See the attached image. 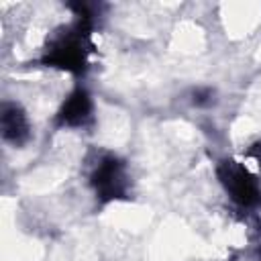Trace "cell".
<instances>
[{
	"instance_id": "cell-1",
	"label": "cell",
	"mask_w": 261,
	"mask_h": 261,
	"mask_svg": "<svg viewBox=\"0 0 261 261\" xmlns=\"http://www.w3.org/2000/svg\"><path fill=\"white\" fill-rule=\"evenodd\" d=\"M92 29L94 22L82 18H75L69 27H61L45 45L39 63L73 75H84L88 69V55L92 51Z\"/></svg>"
},
{
	"instance_id": "cell-2",
	"label": "cell",
	"mask_w": 261,
	"mask_h": 261,
	"mask_svg": "<svg viewBox=\"0 0 261 261\" xmlns=\"http://www.w3.org/2000/svg\"><path fill=\"white\" fill-rule=\"evenodd\" d=\"M88 184L100 204L126 200L130 190V175L126 163L114 153H96L88 173Z\"/></svg>"
},
{
	"instance_id": "cell-3",
	"label": "cell",
	"mask_w": 261,
	"mask_h": 261,
	"mask_svg": "<svg viewBox=\"0 0 261 261\" xmlns=\"http://www.w3.org/2000/svg\"><path fill=\"white\" fill-rule=\"evenodd\" d=\"M216 177L226 196L237 206L257 208L261 204V184L243 163L234 159H222L216 165Z\"/></svg>"
},
{
	"instance_id": "cell-4",
	"label": "cell",
	"mask_w": 261,
	"mask_h": 261,
	"mask_svg": "<svg viewBox=\"0 0 261 261\" xmlns=\"http://www.w3.org/2000/svg\"><path fill=\"white\" fill-rule=\"evenodd\" d=\"M94 120V102L86 88L77 86L63 100L55 112L53 124L57 128H84Z\"/></svg>"
},
{
	"instance_id": "cell-5",
	"label": "cell",
	"mask_w": 261,
	"mask_h": 261,
	"mask_svg": "<svg viewBox=\"0 0 261 261\" xmlns=\"http://www.w3.org/2000/svg\"><path fill=\"white\" fill-rule=\"evenodd\" d=\"M2 139L12 147H22L31 139V122L18 102H4L0 108Z\"/></svg>"
},
{
	"instance_id": "cell-6",
	"label": "cell",
	"mask_w": 261,
	"mask_h": 261,
	"mask_svg": "<svg viewBox=\"0 0 261 261\" xmlns=\"http://www.w3.org/2000/svg\"><path fill=\"white\" fill-rule=\"evenodd\" d=\"M190 102L196 108H210L212 104H216V92L212 88H208V86L194 88L192 94H190Z\"/></svg>"
}]
</instances>
